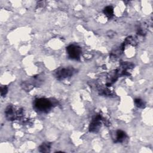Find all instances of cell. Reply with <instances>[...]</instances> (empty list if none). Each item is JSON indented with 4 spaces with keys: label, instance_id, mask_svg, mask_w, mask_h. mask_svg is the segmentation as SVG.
Here are the masks:
<instances>
[{
    "label": "cell",
    "instance_id": "8fae6325",
    "mask_svg": "<svg viewBox=\"0 0 153 153\" xmlns=\"http://www.w3.org/2000/svg\"><path fill=\"white\" fill-rule=\"evenodd\" d=\"M114 34H115L114 32H113V31H108V32H107L108 36L109 37H110V38L113 37L114 36V35H115Z\"/></svg>",
    "mask_w": 153,
    "mask_h": 153
},
{
    "label": "cell",
    "instance_id": "ba28073f",
    "mask_svg": "<svg viewBox=\"0 0 153 153\" xmlns=\"http://www.w3.org/2000/svg\"><path fill=\"white\" fill-rule=\"evenodd\" d=\"M51 147V144L49 143H42L39 148L40 151L41 152H49L50 149Z\"/></svg>",
    "mask_w": 153,
    "mask_h": 153
},
{
    "label": "cell",
    "instance_id": "52a82bcc",
    "mask_svg": "<svg viewBox=\"0 0 153 153\" xmlns=\"http://www.w3.org/2000/svg\"><path fill=\"white\" fill-rule=\"evenodd\" d=\"M104 13L108 19H111L114 15L113 8L111 6H107L104 10Z\"/></svg>",
    "mask_w": 153,
    "mask_h": 153
},
{
    "label": "cell",
    "instance_id": "5b68a950",
    "mask_svg": "<svg viewBox=\"0 0 153 153\" xmlns=\"http://www.w3.org/2000/svg\"><path fill=\"white\" fill-rule=\"evenodd\" d=\"M5 114L7 119L8 120H10V121H12V120H14L18 117L17 112H15L14 107L12 105H8L5 111Z\"/></svg>",
    "mask_w": 153,
    "mask_h": 153
},
{
    "label": "cell",
    "instance_id": "3957f363",
    "mask_svg": "<svg viewBox=\"0 0 153 153\" xmlns=\"http://www.w3.org/2000/svg\"><path fill=\"white\" fill-rule=\"evenodd\" d=\"M74 72V70L73 68H62L58 70L56 72V76L59 79H64L72 75Z\"/></svg>",
    "mask_w": 153,
    "mask_h": 153
},
{
    "label": "cell",
    "instance_id": "30bf717a",
    "mask_svg": "<svg viewBox=\"0 0 153 153\" xmlns=\"http://www.w3.org/2000/svg\"><path fill=\"white\" fill-rule=\"evenodd\" d=\"M8 92V88L7 86H2L1 87V96H4Z\"/></svg>",
    "mask_w": 153,
    "mask_h": 153
},
{
    "label": "cell",
    "instance_id": "7a4b0ae2",
    "mask_svg": "<svg viewBox=\"0 0 153 153\" xmlns=\"http://www.w3.org/2000/svg\"><path fill=\"white\" fill-rule=\"evenodd\" d=\"M67 51L69 55V57L72 59L79 60L81 54V49L75 45H70L67 48Z\"/></svg>",
    "mask_w": 153,
    "mask_h": 153
},
{
    "label": "cell",
    "instance_id": "9c48e42d",
    "mask_svg": "<svg viewBox=\"0 0 153 153\" xmlns=\"http://www.w3.org/2000/svg\"><path fill=\"white\" fill-rule=\"evenodd\" d=\"M135 104L136 106L138 108H144L145 106V102L140 99H135Z\"/></svg>",
    "mask_w": 153,
    "mask_h": 153
},
{
    "label": "cell",
    "instance_id": "277c9868",
    "mask_svg": "<svg viewBox=\"0 0 153 153\" xmlns=\"http://www.w3.org/2000/svg\"><path fill=\"white\" fill-rule=\"evenodd\" d=\"M102 116L101 115H97L93 120L89 126V130L90 132H95L99 129L101 127V121Z\"/></svg>",
    "mask_w": 153,
    "mask_h": 153
},
{
    "label": "cell",
    "instance_id": "6da1fadb",
    "mask_svg": "<svg viewBox=\"0 0 153 153\" xmlns=\"http://www.w3.org/2000/svg\"><path fill=\"white\" fill-rule=\"evenodd\" d=\"M34 106L37 110L41 112H47L52 106L51 102L45 98H40L35 101Z\"/></svg>",
    "mask_w": 153,
    "mask_h": 153
},
{
    "label": "cell",
    "instance_id": "8992f818",
    "mask_svg": "<svg viewBox=\"0 0 153 153\" xmlns=\"http://www.w3.org/2000/svg\"><path fill=\"white\" fill-rule=\"evenodd\" d=\"M126 138V134L122 130H118L116 132L115 143H122Z\"/></svg>",
    "mask_w": 153,
    "mask_h": 153
}]
</instances>
